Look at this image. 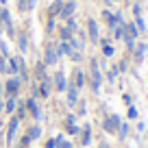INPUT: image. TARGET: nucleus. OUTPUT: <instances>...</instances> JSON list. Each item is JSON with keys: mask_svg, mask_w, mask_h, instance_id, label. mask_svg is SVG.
Returning <instances> with one entry per match:
<instances>
[{"mask_svg": "<svg viewBox=\"0 0 148 148\" xmlns=\"http://www.w3.org/2000/svg\"><path fill=\"white\" fill-rule=\"evenodd\" d=\"M102 83H105V74H102L100 65H98V57H89V70H87V83H85V87H89L92 94H100Z\"/></svg>", "mask_w": 148, "mask_h": 148, "instance_id": "obj_1", "label": "nucleus"}, {"mask_svg": "<svg viewBox=\"0 0 148 148\" xmlns=\"http://www.w3.org/2000/svg\"><path fill=\"white\" fill-rule=\"evenodd\" d=\"M44 65L46 68H55L57 63H59V55H57V42H50V39H46V44H44V57H42Z\"/></svg>", "mask_w": 148, "mask_h": 148, "instance_id": "obj_2", "label": "nucleus"}, {"mask_svg": "<svg viewBox=\"0 0 148 148\" xmlns=\"http://www.w3.org/2000/svg\"><path fill=\"white\" fill-rule=\"evenodd\" d=\"M122 124V118L118 116V113H107V116H102V131H105L107 135H118V129H120Z\"/></svg>", "mask_w": 148, "mask_h": 148, "instance_id": "obj_3", "label": "nucleus"}, {"mask_svg": "<svg viewBox=\"0 0 148 148\" xmlns=\"http://www.w3.org/2000/svg\"><path fill=\"white\" fill-rule=\"evenodd\" d=\"M83 31H85V35H87V42L94 44V46H98V42H100V26H98V20L87 18Z\"/></svg>", "mask_w": 148, "mask_h": 148, "instance_id": "obj_4", "label": "nucleus"}, {"mask_svg": "<svg viewBox=\"0 0 148 148\" xmlns=\"http://www.w3.org/2000/svg\"><path fill=\"white\" fill-rule=\"evenodd\" d=\"M22 79L20 76H9L5 81V98H20V92H22Z\"/></svg>", "mask_w": 148, "mask_h": 148, "instance_id": "obj_5", "label": "nucleus"}, {"mask_svg": "<svg viewBox=\"0 0 148 148\" xmlns=\"http://www.w3.org/2000/svg\"><path fill=\"white\" fill-rule=\"evenodd\" d=\"M131 9H133V20L131 22L135 24L139 35H144L146 33V20H144V13H142V0H135L133 5H131Z\"/></svg>", "mask_w": 148, "mask_h": 148, "instance_id": "obj_6", "label": "nucleus"}, {"mask_svg": "<svg viewBox=\"0 0 148 148\" xmlns=\"http://www.w3.org/2000/svg\"><path fill=\"white\" fill-rule=\"evenodd\" d=\"M24 105H26V113H28L35 122H39V120L44 118V109H42V105H39V100H37V98H33V96L24 98Z\"/></svg>", "mask_w": 148, "mask_h": 148, "instance_id": "obj_7", "label": "nucleus"}, {"mask_svg": "<svg viewBox=\"0 0 148 148\" xmlns=\"http://www.w3.org/2000/svg\"><path fill=\"white\" fill-rule=\"evenodd\" d=\"M18 129H20V118L13 113V116L9 118V122H7V133H5V144H7V146H11V144L15 142V137H18Z\"/></svg>", "mask_w": 148, "mask_h": 148, "instance_id": "obj_8", "label": "nucleus"}, {"mask_svg": "<svg viewBox=\"0 0 148 148\" xmlns=\"http://www.w3.org/2000/svg\"><path fill=\"white\" fill-rule=\"evenodd\" d=\"M146 50H148V44L142 42V39H137V42H135V46H133V50L129 52V59L133 61L135 65H139V63L144 61V57H146Z\"/></svg>", "mask_w": 148, "mask_h": 148, "instance_id": "obj_9", "label": "nucleus"}, {"mask_svg": "<svg viewBox=\"0 0 148 148\" xmlns=\"http://www.w3.org/2000/svg\"><path fill=\"white\" fill-rule=\"evenodd\" d=\"M52 87H55V92H59V94H63L65 89H68V76H65V72L61 68H57L55 72H52Z\"/></svg>", "mask_w": 148, "mask_h": 148, "instance_id": "obj_10", "label": "nucleus"}, {"mask_svg": "<svg viewBox=\"0 0 148 148\" xmlns=\"http://www.w3.org/2000/svg\"><path fill=\"white\" fill-rule=\"evenodd\" d=\"M76 113H68L65 116V120H63V131H65V135H72V137H79V133H81V126L76 124Z\"/></svg>", "mask_w": 148, "mask_h": 148, "instance_id": "obj_11", "label": "nucleus"}, {"mask_svg": "<svg viewBox=\"0 0 148 148\" xmlns=\"http://www.w3.org/2000/svg\"><path fill=\"white\" fill-rule=\"evenodd\" d=\"M68 81L81 92V89H85V83H87V72H85L83 68H74L72 70V76H70Z\"/></svg>", "mask_w": 148, "mask_h": 148, "instance_id": "obj_12", "label": "nucleus"}, {"mask_svg": "<svg viewBox=\"0 0 148 148\" xmlns=\"http://www.w3.org/2000/svg\"><path fill=\"white\" fill-rule=\"evenodd\" d=\"M50 74H48V68L44 65V61L42 59H37L35 61V65H33V70H31V79L35 81V83H39V81H44V79H48Z\"/></svg>", "mask_w": 148, "mask_h": 148, "instance_id": "obj_13", "label": "nucleus"}, {"mask_svg": "<svg viewBox=\"0 0 148 148\" xmlns=\"http://www.w3.org/2000/svg\"><path fill=\"white\" fill-rule=\"evenodd\" d=\"M15 59H18V76L22 79V83H31V70L24 61V55H15Z\"/></svg>", "mask_w": 148, "mask_h": 148, "instance_id": "obj_14", "label": "nucleus"}, {"mask_svg": "<svg viewBox=\"0 0 148 148\" xmlns=\"http://www.w3.org/2000/svg\"><path fill=\"white\" fill-rule=\"evenodd\" d=\"M98 46H100V55L105 57V59H111V57L116 55V48H113V42H111V37H100Z\"/></svg>", "mask_w": 148, "mask_h": 148, "instance_id": "obj_15", "label": "nucleus"}, {"mask_svg": "<svg viewBox=\"0 0 148 148\" xmlns=\"http://www.w3.org/2000/svg\"><path fill=\"white\" fill-rule=\"evenodd\" d=\"M37 92H39V98H44V100L52 96V92H55V87H52V79H50V76L37 83Z\"/></svg>", "mask_w": 148, "mask_h": 148, "instance_id": "obj_16", "label": "nucleus"}, {"mask_svg": "<svg viewBox=\"0 0 148 148\" xmlns=\"http://www.w3.org/2000/svg\"><path fill=\"white\" fill-rule=\"evenodd\" d=\"M65 102H68V107H76V102L81 100V96H79V89L74 87L72 83L68 81V89H65Z\"/></svg>", "mask_w": 148, "mask_h": 148, "instance_id": "obj_17", "label": "nucleus"}, {"mask_svg": "<svg viewBox=\"0 0 148 148\" xmlns=\"http://www.w3.org/2000/svg\"><path fill=\"white\" fill-rule=\"evenodd\" d=\"M79 144L83 148H87L89 144H92V124L89 122H85L83 126H81V133H79Z\"/></svg>", "mask_w": 148, "mask_h": 148, "instance_id": "obj_18", "label": "nucleus"}, {"mask_svg": "<svg viewBox=\"0 0 148 148\" xmlns=\"http://www.w3.org/2000/svg\"><path fill=\"white\" fill-rule=\"evenodd\" d=\"M100 20L105 22V26H107V31H109V33H113V28L118 26V22H116V13H113V11H109V9H102Z\"/></svg>", "mask_w": 148, "mask_h": 148, "instance_id": "obj_19", "label": "nucleus"}, {"mask_svg": "<svg viewBox=\"0 0 148 148\" xmlns=\"http://www.w3.org/2000/svg\"><path fill=\"white\" fill-rule=\"evenodd\" d=\"M76 7H79V2H76V0H63V9H61L59 20H68V18H72L74 11H76Z\"/></svg>", "mask_w": 148, "mask_h": 148, "instance_id": "obj_20", "label": "nucleus"}, {"mask_svg": "<svg viewBox=\"0 0 148 148\" xmlns=\"http://www.w3.org/2000/svg\"><path fill=\"white\" fill-rule=\"evenodd\" d=\"M61 9H63V0H52L50 5H48V9H46V18H55V20H59Z\"/></svg>", "mask_w": 148, "mask_h": 148, "instance_id": "obj_21", "label": "nucleus"}, {"mask_svg": "<svg viewBox=\"0 0 148 148\" xmlns=\"http://www.w3.org/2000/svg\"><path fill=\"white\" fill-rule=\"evenodd\" d=\"M15 44H18V55H24V52L28 50V35L24 31H20L18 35H15Z\"/></svg>", "mask_w": 148, "mask_h": 148, "instance_id": "obj_22", "label": "nucleus"}, {"mask_svg": "<svg viewBox=\"0 0 148 148\" xmlns=\"http://www.w3.org/2000/svg\"><path fill=\"white\" fill-rule=\"evenodd\" d=\"M37 7V0H15V9L18 13H28Z\"/></svg>", "mask_w": 148, "mask_h": 148, "instance_id": "obj_23", "label": "nucleus"}, {"mask_svg": "<svg viewBox=\"0 0 148 148\" xmlns=\"http://www.w3.org/2000/svg\"><path fill=\"white\" fill-rule=\"evenodd\" d=\"M24 135H26L31 142H37V139L42 137V126H39V122H35V124H31L26 131H24Z\"/></svg>", "mask_w": 148, "mask_h": 148, "instance_id": "obj_24", "label": "nucleus"}, {"mask_svg": "<svg viewBox=\"0 0 148 148\" xmlns=\"http://www.w3.org/2000/svg\"><path fill=\"white\" fill-rule=\"evenodd\" d=\"M57 35H59V42H70L76 33H72L65 24H61V26H57Z\"/></svg>", "mask_w": 148, "mask_h": 148, "instance_id": "obj_25", "label": "nucleus"}, {"mask_svg": "<svg viewBox=\"0 0 148 148\" xmlns=\"http://www.w3.org/2000/svg\"><path fill=\"white\" fill-rule=\"evenodd\" d=\"M129 135H131V124H129V120H122V124H120V129H118V135H116V137L120 139V142H124Z\"/></svg>", "mask_w": 148, "mask_h": 148, "instance_id": "obj_26", "label": "nucleus"}, {"mask_svg": "<svg viewBox=\"0 0 148 148\" xmlns=\"http://www.w3.org/2000/svg\"><path fill=\"white\" fill-rule=\"evenodd\" d=\"M102 74H105L107 83H116V79H118V74H120V72H118V65H109Z\"/></svg>", "mask_w": 148, "mask_h": 148, "instance_id": "obj_27", "label": "nucleus"}, {"mask_svg": "<svg viewBox=\"0 0 148 148\" xmlns=\"http://www.w3.org/2000/svg\"><path fill=\"white\" fill-rule=\"evenodd\" d=\"M15 116L20 118V122H22V120H26V118H28V113H26V105H24V100H22V98H18V107H15Z\"/></svg>", "mask_w": 148, "mask_h": 148, "instance_id": "obj_28", "label": "nucleus"}, {"mask_svg": "<svg viewBox=\"0 0 148 148\" xmlns=\"http://www.w3.org/2000/svg\"><path fill=\"white\" fill-rule=\"evenodd\" d=\"M126 120H129V122H137L139 120V109L135 105L126 107Z\"/></svg>", "mask_w": 148, "mask_h": 148, "instance_id": "obj_29", "label": "nucleus"}, {"mask_svg": "<svg viewBox=\"0 0 148 148\" xmlns=\"http://www.w3.org/2000/svg\"><path fill=\"white\" fill-rule=\"evenodd\" d=\"M15 107H18V98H5V113L13 116V113H15Z\"/></svg>", "mask_w": 148, "mask_h": 148, "instance_id": "obj_30", "label": "nucleus"}, {"mask_svg": "<svg viewBox=\"0 0 148 148\" xmlns=\"http://www.w3.org/2000/svg\"><path fill=\"white\" fill-rule=\"evenodd\" d=\"M55 31H57V20L55 18H46V35L50 37Z\"/></svg>", "mask_w": 148, "mask_h": 148, "instance_id": "obj_31", "label": "nucleus"}, {"mask_svg": "<svg viewBox=\"0 0 148 148\" xmlns=\"http://www.w3.org/2000/svg\"><path fill=\"white\" fill-rule=\"evenodd\" d=\"M70 61H74V63H81V61H85V52H79V50H72L68 55Z\"/></svg>", "mask_w": 148, "mask_h": 148, "instance_id": "obj_32", "label": "nucleus"}, {"mask_svg": "<svg viewBox=\"0 0 148 148\" xmlns=\"http://www.w3.org/2000/svg\"><path fill=\"white\" fill-rule=\"evenodd\" d=\"M118 72H120V74H124V72H129V57H124V59H120V61H118Z\"/></svg>", "mask_w": 148, "mask_h": 148, "instance_id": "obj_33", "label": "nucleus"}, {"mask_svg": "<svg viewBox=\"0 0 148 148\" xmlns=\"http://www.w3.org/2000/svg\"><path fill=\"white\" fill-rule=\"evenodd\" d=\"M65 26H68L72 33H76V31H79V22L74 20V15H72V18H68V20H65Z\"/></svg>", "mask_w": 148, "mask_h": 148, "instance_id": "obj_34", "label": "nucleus"}, {"mask_svg": "<svg viewBox=\"0 0 148 148\" xmlns=\"http://www.w3.org/2000/svg\"><path fill=\"white\" fill-rule=\"evenodd\" d=\"M0 57H2V59L9 57V48H7V42L2 39V37H0Z\"/></svg>", "mask_w": 148, "mask_h": 148, "instance_id": "obj_35", "label": "nucleus"}, {"mask_svg": "<svg viewBox=\"0 0 148 148\" xmlns=\"http://www.w3.org/2000/svg\"><path fill=\"white\" fill-rule=\"evenodd\" d=\"M122 102H124L126 107H131V105H133V96H131L129 92H124V94H122Z\"/></svg>", "mask_w": 148, "mask_h": 148, "instance_id": "obj_36", "label": "nucleus"}, {"mask_svg": "<svg viewBox=\"0 0 148 148\" xmlns=\"http://www.w3.org/2000/svg\"><path fill=\"white\" fill-rule=\"evenodd\" d=\"M76 113H79V116H85V100L76 102Z\"/></svg>", "mask_w": 148, "mask_h": 148, "instance_id": "obj_37", "label": "nucleus"}, {"mask_svg": "<svg viewBox=\"0 0 148 148\" xmlns=\"http://www.w3.org/2000/svg\"><path fill=\"white\" fill-rule=\"evenodd\" d=\"M57 148H74V144L70 142V139H63V142H61V144H59Z\"/></svg>", "mask_w": 148, "mask_h": 148, "instance_id": "obj_38", "label": "nucleus"}, {"mask_svg": "<svg viewBox=\"0 0 148 148\" xmlns=\"http://www.w3.org/2000/svg\"><path fill=\"white\" fill-rule=\"evenodd\" d=\"M44 148H55V137H48L46 144H44Z\"/></svg>", "mask_w": 148, "mask_h": 148, "instance_id": "obj_39", "label": "nucleus"}, {"mask_svg": "<svg viewBox=\"0 0 148 148\" xmlns=\"http://www.w3.org/2000/svg\"><path fill=\"white\" fill-rule=\"evenodd\" d=\"M144 129H146V126H144V122H137V131H139V133H144Z\"/></svg>", "mask_w": 148, "mask_h": 148, "instance_id": "obj_40", "label": "nucleus"}, {"mask_svg": "<svg viewBox=\"0 0 148 148\" xmlns=\"http://www.w3.org/2000/svg\"><path fill=\"white\" fill-rule=\"evenodd\" d=\"M9 5V0H0V7H7Z\"/></svg>", "mask_w": 148, "mask_h": 148, "instance_id": "obj_41", "label": "nucleus"}, {"mask_svg": "<svg viewBox=\"0 0 148 148\" xmlns=\"http://www.w3.org/2000/svg\"><path fill=\"white\" fill-rule=\"evenodd\" d=\"M100 148H109V146H107V144H105V142H102V144H100Z\"/></svg>", "mask_w": 148, "mask_h": 148, "instance_id": "obj_42", "label": "nucleus"}, {"mask_svg": "<svg viewBox=\"0 0 148 148\" xmlns=\"http://www.w3.org/2000/svg\"><path fill=\"white\" fill-rule=\"evenodd\" d=\"M120 2H124V5H129V2H131V0H120Z\"/></svg>", "mask_w": 148, "mask_h": 148, "instance_id": "obj_43", "label": "nucleus"}, {"mask_svg": "<svg viewBox=\"0 0 148 148\" xmlns=\"http://www.w3.org/2000/svg\"><path fill=\"white\" fill-rule=\"evenodd\" d=\"M76 2H79V0H76Z\"/></svg>", "mask_w": 148, "mask_h": 148, "instance_id": "obj_44", "label": "nucleus"}, {"mask_svg": "<svg viewBox=\"0 0 148 148\" xmlns=\"http://www.w3.org/2000/svg\"><path fill=\"white\" fill-rule=\"evenodd\" d=\"M31 148H33V146H31Z\"/></svg>", "mask_w": 148, "mask_h": 148, "instance_id": "obj_45", "label": "nucleus"}]
</instances>
